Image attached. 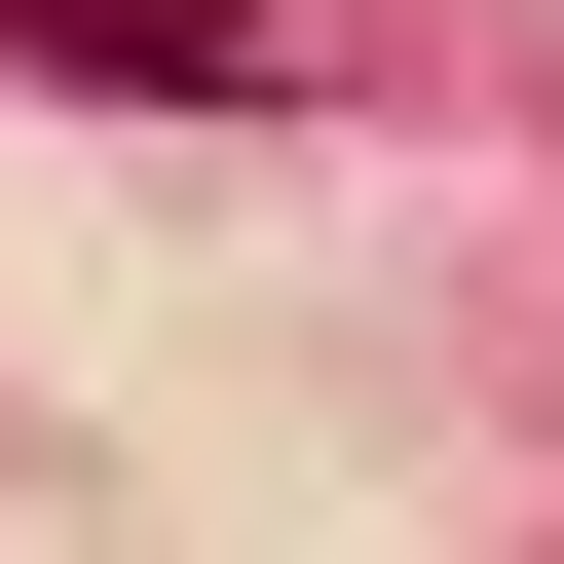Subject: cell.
Instances as JSON below:
<instances>
[{
    "instance_id": "obj_1",
    "label": "cell",
    "mask_w": 564,
    "mask_h": 564,
    "mask_svg": "<svg viewBox=\"0 0 564 564\" xmlns=\"http://www.w3.org/2000/svg\"><path fill=\"white\" fill-rule=\"evenodd\" d=\"M0 76H151V113H263L302 0H0Z\"/></svg>"
}]
</instances>
